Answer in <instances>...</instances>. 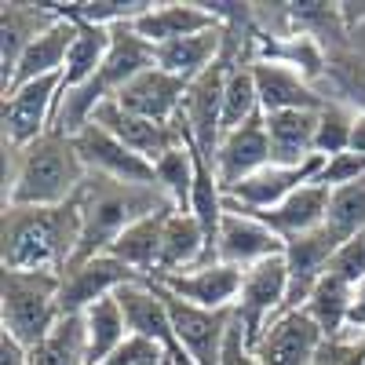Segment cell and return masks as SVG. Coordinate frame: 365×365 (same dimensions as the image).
Listing matches in <instances>:
<instances>
[{
	"label": "cell",
	"instance_id": "cell-32",
	"mask_svg": "<svg viewBox=\"0 0 365 365\" xmlns=\"http://www.w3.org/2000/svg\"><path fill=\"white\" fill-rule=\"evenodd\" d=\"M256 55L237 58L230 77H227V96H223V132L241 128L245 120H252L259 110V91H256V73H252Z\"/></svg>",
	"mask_w": 365,
	"mask_h": 365
},
{
	"label": "cell",
	"instance_id": "cell-35",
	"mask_svg": "<svg viewBox=\"0 0 365 365\" xmlns=\"http://www.w3.org/2000/svg\"><path fill=\"white\" fill-rule=\"evenodd\" d=\"M329 274L351 282L354 289L365 282V234L344 241V245L336 249V256H332V263H329Z\"/></svg>",
	"mask_w": 365,
	"mask_h": 365
},
{
	"label": "cell",
	"instance_id": "cell-42",
	"mask_svg": "<svg viewBox=\"0 0 365 365\" xmlns=\"http://www.w3.org/2000/svg\"><path fill=\"white\" fill-rule=\"evenodd\" d=\"M161 365H175V361H172V358H168V354H165V361H161Z\"/></svg>",
	"mask_w": 365,
	"mask_h": 365
},
{
	"label": "cell",
	"instance_id": "cell-14",
	"mask_svg": "<svg viewBox=\"0 0 365 365\" xmlns=\"http://www.w3.org/2000/svg\"><path fill=\"white\" fill-rule=\"evenodd\" d=\"M241 278H245V270L216 259V263H205L194 270L161 274V278H154V285H161L165 292L194 303V307H205V311H234Z\"/></svg>",
	"mask_w": 365,
	"mask_h": 365
},
{
	"label": "cell",
	"instance_id": "cell-41",
	"mask_svg": "<svg viewBox=\"0 0 365 365\" xmlns=\"http://www.w3.org/2000/svg\"><path fill=\"white\" fill-rule=\"evenodd\" d=\"M347 154H365V113L354 117V132H351V150Z\"/></svg>",
	"mask_w": 365,
	"mask_h": 365
},
{
	"label": "cell",
	"instance_id": "cell-3",
	"mask_svg": "<svg viewBox=\"0 0 365 365\" xmlns=\"http://www.w3.org/2000/svg\"><path fill=\"white\" fill-rule=\"evenodd\" d=\"M73 201H77V212H81V249H77L73 263L110 252V245L128 227H135L139 220L154 216V212L172 205L161 187L117 182V179H106V175H88Z\"/></svg>",
	"mask_w": 365,
	"mask_h": 365
},
{
	"label": "cell",
	"instance_id": "cell-27",
	"mask_svg": "<svg viewBox=\"0 0 365 365\" xmlns=\"http://www.w3.org/2000/svg\"><path fill=\"white\" fill-rule=\"evenodd\" d=\"M81 318H84V340H88V365H103L113 351H120L128 344V336H132L117 292L99 299V303H91Z\"/></svg>",
	"mask_w": 365,
	"mask_h": 365
},
{
	"label": "cell",
	"instance_id": "cell-34",
	"mask_svg": "<svg viewBox=\"0 0 365 365\" xmlns=\"http://www.w3.org/2000/svg\"><path fill=\"white\" fill-rule=\"evenodd\" d=\"M154 172H158V187L165 190V197L179 212H190V197H194V150H190V143L168 150L154 165Z\"/></svg>",
	"mask_w": 365,
	"mask_h": 365
},
{
	"label": "cell",
	"instance_id": "cell-37",
	"mask_svg": "<svg viewBox=\"0 0 365 365\" xmlns=\"http://www.w3.org/2000/svg\"><path fill=\"white\" fill-rule=\"evenodd\" d=\"M220 365H259V358H256L252 344L245 340V329H241L237 318H234V325H230V332H227V344H223Z\"/></svg>",
	"mask_w": 365,
	"mask_h": 365
},
{
	"label": "cell",
	"instance_id": "cell-7",
	"mask_svg": "<svg viewBox=\"0 0 365 365\" xmlns=\"http://www.w3.org/2000/svg\"><path fill=\"white\" fill-rule=\"evenodd\" d=\"M132 282H143L132 267H125L117 256L103 252V256H91L81 263H70L58 278V311L66 314H84L91 303H99L113 292H120Z\"/></svg>",
	"mask_w": 365,
	"mask_h": 365
},
{
	"label": "cell",
	"instance_id": "cell-2",
	"mask_svg": "<svg viewBox=\"0 0 365 365\" xmlns=\"http://www.w3.org/2000/svg\"><path fill=\"white\" fill-rule=\"evenodd\" d=\"M84 179L88 168L73 139L48 132L26 150H11V172L4 175V205H26V208L70 205L84 187Z\"/></svg>",
	"mask_w": 365,
	"mask_h": 365
},
{
	"label": "cell",
	"instance_id": "cell-23",
	"mask_svg": "<svg viewBox=\"0 0 365 365\" xmlns=\"http://www.w3.org/2000/svg\"><path fill=\"white\" fill-rule=\"evenodd\" d=\"M73 37H77V22L66 19V15H58V22L51 29H44V34L26 48V55L19 58L8 91L19 88V84H29V81L63 73L66 70V58H70V48H73ZM8 91H4V96H8Z\"/></svg>",
	"mask_w": 365,
	"mask_h": 365
},
{
	"label": "cell",
	"instance_id": "cell-26",
	"mask_svg": "<svg viewBox=\"0 0 365 365\" xmlns=\"http://www.w3.org/2000/svg\"><path fill=\"white\" fill-rule=\"evenodd\" d=\"M168 212H172V205L161 208V212H154V216L139 220L135 227H128L110 245V256H117L125 267H132L143 282H150L158 274V267H161V237H165Z\"/></svg>",
	"mask_w": 365,
	"mask_h": 365
},
{
	"label": "cell",
	"instance_id": "cell-13",
	"mask_svg": "<svg viewBox=\"0 0 365 365\" xmlns=\"http://www.w3.org/2000/svg\"><path fill=\"white\" fill-rule=\"evenodd\" d=\"M325 344H329L325 332L307 311H289L267 325V332L252 351L259 365H314Z\"/></svg>",
	"mask_w": 365,
	"mask_h": 365
},
{
	"label": "cell",
	"instance_id": "cell-17",
	"mask_svg": "<svg viewBox=\"0 0 365 365\" xmlns=\"http://www.w3.org/2000/svg\"><path fill=\"white\" fill-rule=\"evenodd\" d=\"M216 26H223V22L212 15L205 4H194V0H165V4H150L132 22V29L150 48L194 37V34H205V29H216Z\"/></svg>",
	"mask_w": 365,
	"mask_h": 365
},
{
	"label": "cell",
	"instance_id": "cell-6",
	"mask_svg": "<svg viewBox=\"0 0 365 365\" xmlns=\"http://www.w3.org/2000/svg\"><path fill=\"white\" fill-rule=\"evenodd\" d=\"M63 73L19 84L4 96V150H26L51 132V120L63 99Z\"/></svg>",
	"mask_w": 365,
	"mask_h": 365
},
{
	"label": "cell",
	"instance_id": "cell-9",
	"mask_svg": "<svg viewBox=\"0 0 365 365\" xmlns=\"http://www.w3.org/2000/svg\"><path fill=\"white\" fill-rule=\"evenodd\" d=\"M91 125H103L113 139H120L128 150H135L139 158H146L150 165H158L168 150L187 143V120H182V113L172 120V125H158V120H146V117L128 113L117 99L103 103Z\"/></svg>",
	"mask_w": 365,
	"mask_h": 365
},
{
	"label": "cell",
	"instance_id": "cell-25",
	"mask_svg": "<svg viewBox=\"0 0 365 365\" xmlns=\"http://www.w3.org/2000/svg\"><path fill=\"white\" fill-rule=\"evenodd\" d=\"M208 263V241L201 223L194 220V212H168V223H165V237H161V267L154 278L161 274H179V270H194ZM150 278V282H154Z\"/></svg>",
	"mask_w": 365,
	"mask_h": 365
},
{
	"label": "cell",
	"instance_id": "cell-29",
	"mask_svg": "<svg viewBox=\"0 0 365 365\" xmlns=\"http://www.w3.org/2000/svg\"><path fill=\"white\" fill-rule=\"evenodd\" d=\"M73 22H77V37H73L66 70H63V84L66 88H77V84L96 77L103 70V63H106V51H110V41H113V29H106V26H91L84 19H73Z\"/></svg>",
	"mask_w": 365,
	"mask_h": 365
},
{
	"label": "cell",
	"instance_id": "cell-22",
	"mask_svg": "<svg viewBox=\"0 0 365 365\" xmlns=\"http://www.w3.org/2000/svg\"><path fill=\"white\" fill-rule=\"evenodd\" d=\"M267 139H270V161L274 165H303L318 158L314 135H318V110H282L263 113Z\"/></svg>",
	"mask_w": 365,
	"mask_h": 365
},
{
	"label": "cell",
	"instance_id": "cell-21",
	"mask_svg": "<svg viewBox=\"0 0 365 365\" xmlns=\"http://www.w3.org/2000/svg\"><path fill=\"white\" fill-rule=\"evenodd\" d=\"M154 63V48H150L132 26H113V41H110V51H106V63L103 70L91 77L96 88L103 91L106 99H117L139 73H146Z\"/></svg>",
	"mask_w": 365,
	"mask_h": 365
},
{
	"label": "cell",
	"instance_id": "cell-5",
	"mask_svg": "<svg viewBox=\"0 0 365 365\" xmlns=\"http://www.w3.org/2000/svg\"><path fill=\"white\" fill-rule=\"evenodd\" d=\"M285 296H289V263H285V252L245 270L237 303H234V318L241 322L245 340L252 347L259 344L267 325L285 314Z\"/></svg>",
	"mask_w": 365,
	"mask_h": 365
},
{
	"label": "cell",
	"instance_id": "cell-31",
	"mask_svg": "<svg viewBox=\"0 0 365 365\" xmlns=\"http://www.w3.org/2000/svg\"><path fill=\"white\" fill-rule=\"evenodd\" d=\"M325 230L336 237L340 245L351 241V237H358V234H365V175L332 187Z\"/></svg>",
	"mask_w": 365,
	"mask_h": 365
},
{
	"label": "cell",
	"instance_id": "cell-1",
	"mask_svg": "<svg viewBox=\"0 0 365 365\" xmlns=\"http://www.w3.org/2000/svg\"><path fill=\"white\" fill-rule=\"evenodd\" d=\"M81 249V212L77 201L55 208L4 205L0 220V263L4 270L58 274L77 259Z\"/></svg>",
	"mask_w": 365,
	"mask_h": 365
},
{
	"label": "cell",
	"instance_id": "cell-40",
	"mask_svg": "<svg viewBox=\"0 0 365 365\" xmlns=\"http://www.w3.org/2000/svg\"><path fill=\"white\" fill-rule=\"evenodd\" d=\"M314 365H347V361H344V347H340V340H329V344L322 347V354L314 358Z\"/></svg>",
	"mask_w": 365,
	"mask_h": 365
},
{
	"label": "cell",
	"instance_id": "cell-30",
	"mask_svg": "<svg viewBox=\"0 0 365 365\" xmlns=\"http://www.w3.org/2000/svg\"><path fill=\"white\" fill-rule=\"evenodd\" d=\"M29 365H88L84 318L66 314L34 351H29Z\"/></svg>",
	"mask_w": 365,
	"mask_h": 365
},
{
	"label": "cell",
	"instance_id": "cell-20",
	"mask_svg": "<svg viewBox=\"0 0 365 365\" xmlns=\"http://www.w3.org/2000/svg\"><path fill=\"white\" fill-rule=\"evenodd\" d=\"M256 73V91H259V110L263 113H282V110H322L329 96L311 81H303L296 70L278 66V63H252Z\"/></svg>",
	"mask_w": 365,
	"mask_h": 365
},
{
	"label": "cell",
	"instance_id": "cell-16",
	"mask_svg": "<svg viewBox=\"0 0 365 365\" xmlns=\"http://www.w3.org/2000/svg\"><path fill=\"white\" fill-rule=\"evenodd\" d=\"M58 22L55 4H22V0H4L0 8V84H11L19 58L34 44L44 29Z\"/></svg>",
	"mask_w": 365,
	"mask_h": 365
},
{
	"label": "cell",
	"instance_id": "cell-38",
	"mask_svg": "<svg viewBox=\"0 0 365 365\" xmlns=\"http://www.w3.org/2000/svg\"><path fill=\"white\" fill-rule=\"evenodd\" d=\"M358 336H365V282L354 289V303H351V318H347L344 340H358Z\"/></svg>",
	"mask_w": 365,
	"mask_h": 365
},
{
	"label": "cell",
	"instance_id": "cell-10",
	"mask_svg": "<svg viewBox=\"0 0 365 365\" xmlns=\"http://www.w3.org/2000/svg\"><path fill=\"white\" fill-rule=\"evenodd\" d=\"M77 154L88 168V175H106L117 182H139V187H158V172L146 158L128 150L120 139H113L103 125H88L77 139Z\"/></svg>",
	"mask_w": 365,
	"mask_h": 365
},
{
	"label": "cell",
	"instance_id": "cell-33",
	"mask_svg": "<svg viewBox=\"0 0 365 365\" xmlns=\"http://www.w3.org/2000/svg\"><path fill=\"white\" fill-rule=\"evenodd\" d=\"M354 117L358 110L340 103V99H329L318 110V135H314V154L332 161L351 150V132H354Z\"/></svg>",
	"mask_w": 365,
	"mask_h": 365
},
{
	"label": "cell",
	"instance_id": "cell-39",
	"mask_svg": "<svg viewBox=\"0 0 365 365\" xmlns=\"http://www.w3.org/2000/svg\"><path fill=\"white\" fill-rule=\"evenodd\" d=\"M0 365H29V351L0 332Z\"/></svg>",
	"mask_w": 365,
	"mask_h": 365
},
{
	"label": "cell",
	"instance_id": "cell-4",
	"mask_svg": "<svg viewBox=\"0 0 365 365\" xmlns=\"http://www.w3.org/2000/svg\"><path fill=\"white\" fill-rule=\"evenodd\" d=\"M63 322L58 311V274L4 270L0 278V325L4 336L34 351Z\"/></svg>",
	"mask_w": 365,
	"mask_h": 365
},
{
	"label": "cell",
	"instance_id": "cell-19",
	"mask_svg": "<svg viewBox=\"0 0 365 365\" xmlns=\"http://www.w3.org/2000/svg\"><path fill=\"white\" fill-rule=\"evenodd\" d=\"M182 99H187V81H179L158 66H150L146 73H139L125 91L117 96V103L135 117L158 120V125H172L182 113Z\"/></svg>",
	"mask_w": 365,
	"mask_h": 365
},
{
	"label": "cell",
	"instance_id": "cell-8",
	"mask_svg": "<svg viewBox=\"0 0 365 365\" xmlns=\"http://www.w3.org/2000/svg\"><path fill=\"white\" fill-rule=\"evenodd\" d=\"M154 289L161 292L165 307H168V318H172V329H175L182 351L190 354V361L194 365H220L227 332L234 325V311H205V307H194V303L165 292L161 285H154Z\"/></svg>",
	"mask_w": 365,
	"mask_h": 365
},
{
	"label": "cell",
	"instance_id": "cell-24",
	"mask_svg": "<svg viewBox=\"0 0 365 365\" xmlns=\"http://www.w3.org/2000/svg\"><path fill=\"white\" fill-rule=\"evenodd\" d=\"M223 44H227V26H216V29H205V34L154 48V63H158V70L190 84L223 55Z\"/></svg>",
	"mask_w": 365,
	"mask_h": 365
},
{
	"label": "cell",
	"instance_id": "cell-36",
	"mask_svg": "<svg viewBox=\"0 0 365 365\" xmlns=\"http://www.w3.org/2000/svg\"><path fill=\"white\" fill-rule=\"evenodd\" d=\"M165 361V351L158 344H150L143 336H128V344L113 351L103 365H161Z\"/></svg>",
	"mask_w": 365,
	"mask_h": 365
},
{
	"label": "cell",
	"instance_id": "cell-12",
	"mask_svg": "<svg viewBox=\"0 0 365 365\" xmlns=\"http://www.w3.org/2000/svg\"><path fill=\"white\" fill-rule=\"evenodd\" d=\"M325 168V158H311L303 165H267L256 175H249L245 182L227 194V208H241V212H267L274 205H282L285 197H292L299 187L314 182Z\"/></svg>",
	"mask_w": 365,
	"mask_h": 365
},
{
	"label": "cell",
	"instance_id": "cell-28",
	"mask_svg": "<svg viewBox=\"0 0 365 365\" xmlns=\"http://www.w3.org/2000/svg\"><path fill=\"white\" fill-rule=\"evenodd\" d=\"M351 303H354V285L325 270V278L314 285L311 299L303 303V311L318 322V329L325 332V340H344L347 318H351Z\"/></svg>",
	"mask_w": 365,
	"mask_h": 365
},
{
	"label": "cell",
	"instance_id": "cell-18",
	"mask_svg": "<svg viewBox=\"0 0 365 365\" xmlns=\"http://www.w3.org/2000/svg\"><path fill=\"white\" fill-rule=\"evenodd\" d=\"M329 197H332V187H325V182H307V187H299L292 197H285L282 205H274L267 212H245V216L259 220L263 227H270L274 234H278L282 241H292L299 234H311L325 223L329 216ZM241 212V208H237Z\"/></svg>",
	"mask_w": 365,
	"mask_h": 365
},
{
	"label": "cell",
	"instance_id": "cell-11",
	"mask_svg": "<svg viewBox=\"0 0 365 365\" xmlns=\"http://www.w3.org/2000/svg\"><path fill=\"white\" fill-rule=\"evenodd\" d=\"M267 165H274V161H270V139H267L263 113L245 120L241 128L223 132L216 154H212V168H216V179H220L223 194H230L237 182H245L249 175H256Z\"/></svg>",
	"mask_w": 365,
	"mask_h": 365
},
{
	"label": "cell",
	"instance_id": "cell-15",
	"mask_svg": "<svg viewBox=\"0 0 365 365\" xmlns=\"http://www.w3.org/2000/svg\"><path fill=\"white\" fill-rule=\"evenodd\" d=\"M282 252H285V241L270 227H263L259 220L245 216V212H237V208H227V216L220 223V241H216V259L220 263L249 270V267L274 259Z\"/></svg>",
	"mask_w": 365,
	"mask_h": 365
}]
</instances>
